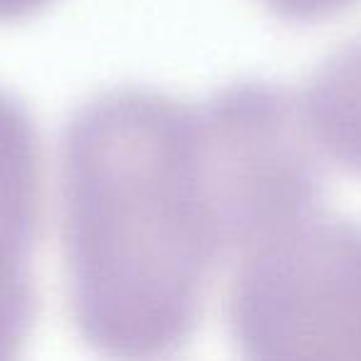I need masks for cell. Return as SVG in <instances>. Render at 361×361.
<instances>
[{
	"instance_id": "1",
	"label": "cell",
	"mask_w": 361,
	"mask_h": 361,
	"mask_svg": "<svg viewBox=\"0 0 361 361\" xmlns=\"http://www.w3.org/2000/svg\"><path fill=\"white\" fill-rule=\"evenodd\" d=\"M70 312L104 361H169L198 329L228 252L198 104L114 87L80 104L60 144Z\"/></svg>"
},
{
	"instance_id": "2",
	"label": "cell",
	"mask_w": 361,
	"mask_h": 361,
	"mask_svg": "<svg viewBox=\"0 0 361 361\" xmlns=\"http://www.w3.org/2000/svg\"><path fill=\"white\" fill-rule=\"evenodd\" d=\"M240 361H361V221L314 213L238 257Z\"/></svg>"
},
{
	"instance_id": "3",
	"label": "cell",
	"mask_w": 361,
	"mask_h": 361,
	"mask_svg": "<svg viewBox=\"0 0 361 361\" xmlns=\"http://www.w3.org/2000/svg\"><path fill=\"white\" fill-rule=\"evenodd\" d=\"M226 247L238 257L322 211V166L297 97L243 80L198 104Z\"/></svg>"
},
{
	"instance_id": "4",
	"label": "cell",
	"mask_w": 361,
	"mask_h": 361,
	"mask_svg": "<svg viewBox=\"0 0 361 361\" xmlns=\"http://www.w3.org/2000/svg\"><path fill=\"white\" fill-rule=\"evenodd\" d=\"M42 221V154L27 106L0 90V260L30 262Z\"/></svg>"
},
{
	"instance_id": "5",
	"label": "cell",
	"mask_w": 361,
	"mask_h": 361,
	"mask_svg": "<svg viewBox=\"0 0 361 361\" xmlns=\"http://www.w3.org/2000/svg\"><path fill=\"white\" fill-rule=\"evenodd\" d=\"M297 109L317 154L361 176V35L312 72Z\"/></svg>"
},
{
	"instance_id": "6",
	"label": "cell",
	"mask_w": 361,
	"mask_h": 361,
	"mask_svg": "<svg viewBox=\"0 0 361 361\" xmlns=\"http://www.w3.org/2000/svg\"><path fill=\"white\" fill-rule=\"evenodd\" d=\"M37 314L30 265L0 262V361H23Z\"/></svg>"
},
{
	"instance_id": "7",
	"label": "cell",
	"mask_w": 361,
	"mask_h": 361,
	"mask_svg": "<svg viewBox=\"0 0 361 361\" xmlns=\"http://www.w3.org/2000/svg\"><path fill=\"white\" fill-rule=\"evenodd\" d=\"M260 3L280 20L302 23V25L331 20L361 6V0H260Z\"/></svg>"
},
{
	"instance_id": "8",
	"label": "cell",
	"mask_w": 361,
	"mask_h": 361,
	"mask_svg": "<svg viewBox=\"0 0 361 361\" xmlns=\"http://www.w3.org/2000/svg\"><path fill=\"white\" fill-rule=\"evenodd\" d=\"M52 0H0V25L23 23L42 13Z\"/></svg>"
}]
</instances>
